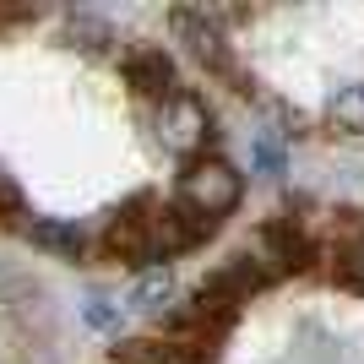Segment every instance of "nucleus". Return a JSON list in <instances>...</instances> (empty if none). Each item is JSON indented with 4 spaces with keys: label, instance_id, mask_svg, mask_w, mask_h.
<instances>
[{
    "label": "nucleus",
    "instance_id": "nucleus-1",
    "mask_svg": "<svg viewBox=\"0 0 364 364\" xmlns=\"http://www.w3.org/2000/svg\"><path fill=\"white\" fill-rule=\"evenodd\" d=\"M168 22H174V33H180V44L191 49L207 71L240 82V92H245V76H240L234 55H228V38H223V11H213V6H174Z\"/></svg>",
    "mask_w": 364,
    "mask_h": 364
},
{
    "label": "nucleus",
    "instance_id": "nucleus-2",
    "mask_svg": "<svg viewBox=\"0 0 364 364\" xmlns=\"http://www.w3.org/2000/svg\"><path fill=\"white\" fill-rule=\"evenodd\" d=\"M234 201H240V174H234V164H223V158H196V164L180 174V207H191V213L207 218V223L234 213Z\"/></svg>",
    "mask_w": 364,
    "mask_h": 364
},
{
    "label": "nucleus",
    "instance_id": "nucleus-3",
    "mask_svg": "<svg viewBox=\"0 0 364 364\" xmlns=\"http://www.w3.org/2000/svg\"><path fill=\"white\" fill-rule=\"evenodd\" d=\"M207 136H213V114H207V104H201L196 92L164 98V109H158V141H164L168 152L196 158V152L207 147Z\"/></svg>",
    "mask_w": 364,
    "mask_h": 364
},
{
    "label": "nucleus",
    "instance_id": "nucleus-4",
    "mask_svg": "<svg viewBox=\"0 0 364 364\" xmlns=\"http://www.w3.org/2000/svg\"><path fill=\"white\" fill-rule=\"evenodd\" d=\"M125 76H131V87L147 92V98H174V65H168V55H158V49H131L125 55Z\"/></svg>",
    "mask_w": 364,
    "mask_h": 364
},
{
    "label": "nucleus",
    "instance_id": "nucleus-5",
    "mask_svg": "<svg viewBox=\"0 0 364 364\" xmlns=\"http://www.w3.org/2000/svg\"><path fill=\"white\" fill-rule=\"evenodd\" d=\"M168 294H174V272L168 267H147L136 277V289H131V304L136 310H158V304H168Z\"/></svg>",
    "mask_w": 364,
    "mask_h": 364
},
{
    "label": "nucleus",
    "instance_id": "nucleus-6",
    "mask_svg": "<svg viewBox=\"0 0 364 364\" xmlns=\"http://www.w3.org/2000/svg\"><path fill=\"white\" fill-rule=\"evenodd\" d=\"M28 240L44 245V250H60V256H76L82 250V234L65 223H49V218H28Z\"/></svg>",
    "mask_w": 364,
    "mask_h": 364
},
{
    "label": "nucleus",
    "instance_id": "nucleus-7",
    "mask_svg": "<svg viewBox=\"0 0 364 364\" xmlns=\"http://www.w3.org/2000/svg\"><path fill=\"white\" fill-rule=\"evenodd\" d=\"M114 364H185V359L168 348V343H147V337H136V343H125V348L114 353Z\"/></svg>",
    "mask_w": 364,
    "mask_h": 364
},
{
    "label": "nucleus",
    "instance_id": "nucleus-8",
    "mask_svg": "<svg viewBox=\"0 0 364 364\" xmlns=\"http://www.w3.org/2000/svg\"><path fill=\"white\" fill-rule=\"evenodd\" d=\"M65 33H71V44H82V49H109V44H114L109 28H104V22H92V16H71Z\"/></svg>",
    "mask_w": 364,
    "mask_h": 364
},
{
    "label": "nucleus",
    "instance_id": "nucleus-9",
    "mask_svg": "<svg viewBox=\"0 0 364 364\" xmlns=\"http://www.w3.org/2000/svg\"><path fill=\"white\" fill-rule=\"evenodd\" d=\"M82 316H87V326H98V332H114V326H120V304H109L104 294H92V299L82 304Z\"/></svg>",
    "mask_w": 364,
    "mask_h": 364
},
{
    "label": "nucleus",
    "instance_id": "nucleus-10",
    "mask_svg": "<svg viewBox=\"0 0 364 364\" xmlns=\"http://www.w3.org/2000/svg\"><path fill=\"white\" fill-rule=\"evenodd\" d=\"M22 218H28V213H22V191H16V180L0 168V223H22ZM22 228H28V223H22Z\"/></svg>",
    "mask_w": 364,
    "mask_h": 364
},
{
    "label": "nucleus",
    "instance_id": "nucleus-11",
    "mask_svg": "<svg viewBox=\"0 0 364 364\" xmlns=\"http://www.w3.org/2000/svg\"><path fill=\"white\" fill-rule=\"evenodd\" d=\"M256 164L267 168V174H277V168H283V152H277L267 136H256Z\"/></svg>",
    "mask_w": 364,
    "mask_h": 364
},
{
    "label": "nucleus",
    "instance_id": "nucleus-12",
    "mask_svg": "<svg viewBox=\"0 0 364 364\" xmlns=\"http://www.w3.org/2000/svg\"><path fill=\"white\" fill-rule=\"evenodd\" d=\"M343 277H348L353 289H364V240H359V250H353V256L343 261Z\"/></svg>",
    "mask_w": 364,
    "mask_h": 364
},
{
    "label": "nucleus",
    "instance_id": "nucleus-13",
    "mask_svg": "<svg viewBox=\"0 0 364 364\" xmlns=\"http://www.w3.org/2000/svg\"><path fill=\"white\" fill-rule=\"evenodd\" d=\"M0 22H11V11H0Z\"/></svg>",
    "mask_w": 364,
    "mask_h": 364
}]
</instances>
